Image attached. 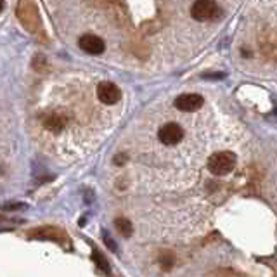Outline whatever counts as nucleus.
Masks as SVG:
<instances>
[{"instance_id": "nucleus-1", "label": "nucleus", "mask_w": 277, "mask_h": 277, "mask_svg": "<svg viewBox=\"0 0 277 277\" xmlns=\"http://www.w3.org/2000/svg\"><path fill=\"white\" fill-rule=\"evenodd\" d=\"M16 16L19 19V23L26 28L31 33H38L42 30V19H40V12L37 9V3L30 2V0H21L17 3L16 9Z\"/></svg>"}, {"instance_id": "nucleus-2", "label": "nucleus", "mask_w": 277, "mask_h": 277, "mask_svg": "<svg viewBox=\"0 0 277 277\" xmlns=\"http://www.w3.org/2000/svg\"><path fill=\"white\" fill-rule=\"evenodd\" d=\"M237 163V156L230 151H222V153H215L210 156L208 160V170L210 173L217 175V177H223V175L230 173Z\"/></svg>"}, {"instance_id": "nucleus-3", "label": "nucleus", "mask_w": 277, "mask_h": 277, "mask_svg": "<svg viewBox=\"0 0 277 277\" xmlns=\"http://www.w3.org/2000/svg\"><path fill=\"white\" fill-rule=\"evenodd\" d=\"M223 14L220 5L213 0H199L191 7V16L196 21H215Z\"/></svg>"}, {"instance_id": "nucleus-4", "label": "nucleus", "mask_w": 277, "mask_h": 277, "mask_svg": "<svg viewBox=\"0 0 277 277\" xmlns=\"http://www.w3.org/2000/svg\"><path fill=\"white\" fill-rule=\"evenodd\" d=\"M28 237H30V239L54 241V243H59V244H64V246H69L68 234H66L62 229H57V227H52V225L37 227V229L28 230Z\"/></svg>"}, {"instance_id": "nucleus-5", "label": "nucleus", "mask_w": 277, "mask_h": 277, "mask_svg": "<svg viewBox=\"0 0 277 277\" xmlns=\"http://www.w3.org/2000/svg\"><path fill=\"white\" fill-rule=\"evenodd\" d=\"M184 137V130H182V127L178 123H166L163 125V127L160 128V132H158V139H160L161 144H165V146H175V144H178Z\"/></svg>"}, {"instance_id": "nucleus-6", "label": "nucleus", "mask_w": 277, "mask_h": 277, "mask_svg": "<svg viewBox=\"0 0 277 277\" xmlns=\"http://www.w3.org/2000/svg\"><path fill=\"white\" fill-rule=\"evenodd\" d=\"M97 97L103 104H116L121 99V90L111 82H101L97 85Z\"/></svg>"}, {"instance_id": "nucleus-7", "label": "nucleus", "mask_w": 277, "mask_h": 277, "mask_svg": "<svg viewBox=\"0 0 277 277\" xmlns=\"http://www.w3.org/2000/svg\"><path fill=\"white\" fill-rule=\"evenodd\" d=\"M175 108L178 111H185V113H192V111L201 110V106L205 104V99H203L199 94H182L175 99Z\"/></svg>"}, {"instance_id": "nucleus-8", "label": "nucleus", "mask_w": 277, "mask_h": 277, "mask_svg": "<svg viewBox=\"0 0 277 277\" xmlns=\"http://www.w3.org/2000/svg\"><path fill=\"white\" fill-rule=\"evenodd\" d=\"M78 45L83 52H87V54H90V55L103 54L104 49H106L104 40L99 37H96V35H83V37L78 40Z\"/></svg>"}, {"instance_id": "nucleus-9", "label": "nucleus", "mask_w": 277, "mask_h": 277, "mask_svg": "<svg viewBox=\"0 0 277 277\" xmlns=\"http://www.w3.org/2000/svg\"><path fill=\"white\" fill-rule=\"evenodd\" d=\"M44 125L52 132H61L62 128H64V125H66V118H62L61 114H57V113H52V114H49V116L45 118Z\"/></svg>"}, {"instance_id": "nucleus-10", "label": "nucleus", "mask_w": 277, "mask_h": 277, "mask_svg": "<svg viewBox=\"0 0 277 277\" xmlns=\"http://www.w3.org/2000/svg\"><path fill=\"white\" fill-rule=\"evenodd\" d=\"M114 229H116L121 236H132V232H134V225H132V222L127 219H123V217L114 220Z\"/></svg>"}, {"instance_id": "nucleus-11", "label": "nucleus", "mask_w": 277, "mask_h": 277, "mask_svg": "<svg viewBox=\"0 0 277 277\" xmlns=\"http://www.w3.org/2000/svg\"><path fill=\"white\" fill-rule=\"evenodd\" d=\"M92 260L96 262V265L101 269V271H104L106 274H110V264H108V260H106V258H104L103 255H101L97 250L92 251Z\"/></svg>"}, {"instance_id": "nucleus-12", "label": "nucleus", "mask_w": 277, "mask_h": 277, "mask_svg": "<svg viewBox=\"0 0 277 277\" xmlns=\"http://www.w3.org/2000/svg\"><path fill=\"white\" fill-rule=\"evenodd\" d=\"M33 68L37 69L38 73H44V71H47V68H49V62H47V59H45L42 54H38L37 57L33 59Z\"/></svg>"}, {"instance_id": "nucleus-13", "label": "nucleus", "mask_w": 277, "mask_h": 277, "mask_svg": "<svg viewBox=\"0 0 277 277\" xmlns=\"http://www.w3.org/2000/svg\"><path fill=\"white\" fill-rule=\"evenodd\" d=\"M0 208H2L3 212H14V210H24L26 205H24V203H5V205H2Z\"/></svg>"}, {"instance_id": "nucleus-14", "label": "nucleus", "mask_w": 277, "mask_h": 277, "mask_svg": "<svg viewBox=\"0 0 277 277\" xmlns=\"http://www.w3.org/2000/svg\"><path fill=\"white\" fill-rule=\"evenodd\" d=\"M160 264H161V269H163V271H168V269H171V265H173V258H171V257L161 258Z\"/></svg>"}, {"instance_id": "nucleus-15", "label": "nucleus", "mask_w": 277, "mask_h": 277, "mask_svg": "<svg viewBox=\"0 0 277 277\" xmlns=\"http://www.w3.org/2000/svg\"><path fill=\"white\" fill-rule=\"evenodd\" d=\"M104 243L108 244V248H110L111 251H116V243H114V241H111V237L108 236V234L104 236Z\"/></svg>"}, {"instance_id": "nucleus-16", "label": "nucleus", "mask_w": 277, "mask_h": 277, "mask_svg": "<svg viewBox=\"0 0 277 277\" xmlns=\"http://www.w3.org/2000/svg\"><path fill=\"white\" fill-rule=\"evenodd\" d=\"M223 73H205L203 75V78H223Z\"/></svg>"}, {"instance_id": "nucleus-17", "label": "nucleus", "mask_w": 277, "mask_h": 277, "mask_svg": "<svg viewBox=\"0 0 277 277\" xmlns=\"http://www.w3.org/2000/svg\"><path fill=\"white\" fill-rule=\"evenodd\" d=\"M125 160H127V154H121V156H116V158H114V161H116V165H121Z\"/></svg>"}, {"instance_id": "nucleus-18", "label": "nucleus", "mask_w": 277, "mask_h": 277, "mask_svg": "<svg viewBox=\"0 0 277 277\" xmlns=\"http://www.w3.org/2000/svg\"><path fill=\"white\" fill-rule=\"evenodd\" d=\"M2 10H3V2L0 0V12H2Z\"/></svg>"}]
</instances>
